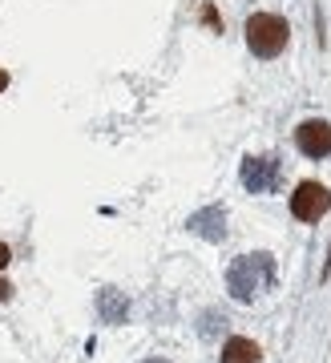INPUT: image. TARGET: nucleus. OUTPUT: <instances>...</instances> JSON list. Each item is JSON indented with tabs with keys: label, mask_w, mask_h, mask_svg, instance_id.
I'll list each match as a JSON object with an SVG mask.
<instances>
[{
	"label": "nucleus",
	"mask_w": 331,
	"mask_h": 363,
	"mask_svg": "<svg viewBox=\"0 0 331 363\" xmlns=\"http://www.w3.org/2000/svg\"><path fill=\"white\" fill-rule=\"evenodd\" d=\"M271 283H275V259L271 255H242V259L230 262L227 271V291L239 303H255L263 291H271Z\"/></svg>",
	"instance_id": "1"
},
{
	"label": "nucleus",
	"mask_w": 331,
	"mask_h": 363,
	"mask_svg": "<svg viewBox=\"0 0 331 363\" xmlns=\"http://www.w3.org/2000/svg\"><path fill=\"white\" fill-rule=\"evenodd\" d=\"M287 40H291V25L279 13H255L246 21V49L255 57H263V61L279 57L287 49Z\"/></svg>",
	"instance_id": "2"
},
{
	"label": "nucleus",
	"mask_w": 331,
	"mask_h": 363,
	"mask_svg": "<svg viewBox=\"0 0 331 363\" xmlns=\"http://www.w3.org/2000/svg\"><path fill=\"white\" fill-rule=\"evenodd\" d=\"M331 210V190L319 182H299L291 194V214L299 222H319Z\"/></svg>",
	"instance_id": "3"
},
{
	"label": "nucleus",
	"mask_w": 331,
	"mask_h": 363,
	"mask_svg": "<svg viewBox=\"0 0 331 363\" xmlns=\"http://www.w3.org/2000/svg\"><path fill=\"white\" fill-rule=\"evenodd\" d=\"M242 186L251 190V194H271L275 186H279V157H271V154H263V157H246L242 162Z\"/></svg>",
	"instance_id": "4"
},
{
	"label": "nucleus",
	"mask_w": 331,
	"mask_h": 363,
	"mask_svg": "<svg viewBox=\"0 0 331 363\" xmlns=\"http://www.w3.org/2000/svg\"><path fill=\"white\" fill-rule=\"evenodd\" d=\"M295 145H299V154H307V157H331V121L307 117L303 125L295 130Z\"/></svg>",
	"instance_id": "5"
},
{
	"label": "nucleus",
	"mask_w": 331,
	"mask_h": 363,
	"mask_svg": "<svg viewBox=\"0 0 331 363\" xmlns=\"http://www.w3.org/2000/svg\"><path fill=\"white\" fill-rule=\"evenodd\" d=\"M190 230L202 234V238H210V242H218L222 234H227V214H222V206H210V210H198L190 218Z\"/></svg>",
	"instance_id": "6"
},
{
	"label": "nucleus",
	"mask_w": 331,
	"mask_h": 363,
	"mask_svg": "<svg viewBox=\"0 0 331 363\" xmlns=\"http://www.w3.org/2000/svg\"><path fill=\"white\" fill-rule=\"evenodd\" d=\"M259 359H263L259 343L255 339H242V335L227 339L222 343V355H218V363H259Z\"/></svg>",
	"instance_id": "7"
},
{
	"label": "nucleus",
	"mask_w": 331,
	"mask_h": 363,
	"mask_svg": "<svg viewBox=\"0 0 331 363\" xmlns=\"http://www.w3.org/2000/svg\"><path fill=\"white\" fill-rule=\"evenodd\" d=\"M126 298L117 295L114 286H109V291H102V319L105 323H121V319H126Z\"/></svg>",
	"instance_id": "8"
},
{
	"label": "nucleus",
	"mask_w": 331,
	"mask_h": 363,
	"mask_svg": "<svg viewBox=\"0 0 331 363\" xmlns=\"http://www.w3.org/2000/svg\"><path fill=\"white\" fill-rule=\"evenodd\" d=\"M202 21H206L210 28H215V33H222V21H218V13H215V4H210V0L202 4Z\"/></svg>",
	"instance_id": "9"
},
{
	"label": "nucleus",
	"mask_w": 331,
	"mask_h": 363,
	"mask_svg": "<svg viewBox=\"0 0 331 363\" xmlns=\"http://www.w3.org/2000/svg\"><path fill=\"white\" fill-rule=\"evenodd\" d=\"M9 262H13V250H9V247H4V242H0V271H4Z\"/></svg>",
	"instance_id": "10"
},
{
	"label": "nucleus",
	"mask_w": 331,
	"mask_h": 363,
	"mask_svg": "<svg viewBox=\"0 0 331 363\" xmlns=\"http://www.w3.org/2000/svg\"><path fill=\"white\" fill-rule=\"evenodd\" d=\"M9 298H13V283H4V279H0V303H9Z\"/></svg>",
	"instance_id": "11"
},
{
	"label": "nucleus",
	"mask_w": 331,
	"mask_h": 363,
	"mask_svg": "<svg viewBox=\"0 0 331 363\" xmlns=\"http://www.w3.org/2000/svg\"><path fill=\"white\" fill-rule=\"evenodd\" d=\"M9 89V73H4V69H0V93Z\"/></svg>",
	"instance_id": "12"
},
{
	"label": "nucleus",
	"mask_w": 331,
	"mask_h": 363,
	"mask_svg": "<svg viewBox=\"0 0 331 363\" xmlns=\"http://www.w3.org/2000/svg\"><path fill=\"white\" fill-rule=\"evenodd\" d=\"M150 363H158V359H150Z\"/></svg>",
	"instance_id": "13"
}]
</instances>
